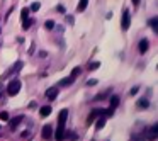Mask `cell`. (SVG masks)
I'll list each match as a JSON object with an SVG mask.
<instances>
[{
	"instance_id": "obj_1",
	"label": "cell",
	"mask_w": 158,
	"mask_h": 141,
	"mask_svg": "<svg viewBox=\"0 0 158 141\" xmlns=\"http://www.w3.org/2000/svg\"><path fill=\"white\" fill-rule=\"evenodd\" d=\"M21 87H22L21 85V80H12V82H9L7 89H5V93L10 95V97H14V95H17V93H19Z\"/></svg>"
},
{
	"instance_id": "obj_2",
	"label": "cell",
	"mask_w": 158,
	"mask_h": 141,
	"mask_svg": "<svg viewBox=\"0 0 158 141\" xmlns=\"http://www.w3.org/2000/svg\"><path fill=\"white\" fill-rule=\"evenodd\" d=\"M129 26H131V12H129V9H124L123 19H121V27H123V31H127Z\"/></svg>"
},
{
	"instance_id": "obj_3",
	"label": "cell",
	"mask_w": 158,
	"mask_h": 141,
	"mask_svg": "<svg viewBox=\"0 0 158 141\" xmlns=\"http://www.w3.org/2000/svg\"><path fill=\"white\" fill-rule=\"evenodd\" d=\"M53 127L49 126V124H46V126H43V129H41V136H43V139H46V141H49V139H53Z\"/></svg>"
},
{
	"instance_id": "obj_4",
	"label": "cell",
	"mask_w": 158,
	"mask_h": 141,
	"mask_svg": "<svg viewBox=\"0 0 158 141\" xmlns=\"http://www.w3.org/2000/svg\"><path fill=\"white\" fill-rule=\"evenodd\" d=\"M65 136H66L65 126H60V124H58V129L53 133V138H55L56 141H63V139H65Z\"/></svg>"
},
{
	"instance_id": "obj_5",
	"label": "cell",
	"mask_w": 158,
	"mask_h": 141,
	"mask_svg": "<svg viewBox=\"0 0 158 141\" xmlns=\"http://www.w3.org/2000/svg\"><path fill=\"white\" fill-rule=\"evenodd\" d=\"M146 134H148V136H146V141H155V139H156V138H158V124H153Z\"/></svg>"
},
{
	"instance_id": "obj_6",
	"label": "cell",
	"mask_w": 158,
	"mask_h": 141,
	"mask_svg": "<svg viewBox=\"0 0 158 141\" xmlns=\"http://www.w3.org/2000/svg\"><path fill=\"white\" fill-rule=\"evenodd\" d=\"M22 122H24V116H15L14 119L10 121V124H9V126H10V129L14 131V129H17Z\"/></svg>"
},
{
	"instance_id": "obj_7",
	"label": "cell",
	"mask_w": 158,
	"mask_h": 141,
	"mask_svg": "<svg viewBox=\"0 0 158 141\" xmlns=\"http://www.w3.org/2000/svg\"><path fill=\"white\" fill-rule=\"evenodd\" d=\"M66 119H68V109L60 110V114H58V124H60V126H65Z\"/></svg>"
},
{
	"instance_id": "obj_8",
	"label": "cell",
	"mask_w": 158,
	"mask_h": 141,
	"mask_svg": "<svg viewBox=\"0 0 158 141\" xmlns=\"http://www.w3.org/2000/svg\"><path fill=\"white\" fill-rule=\"evenodd\" d=\"M94 124H95V129L100 131L104 126H106V116H99L95 121H94Z\"/></svg>"
},
{
	"instance_id": "obj_9",
	"label": "cell",
	"mask_w": 158,
	"mask_h": 141,
	"mask_svg": "<svg viewBox=\"0 0 158 141\" xmlns=\"http://www.w3.org/2000/svg\"><path fill=\"white\" fill-rule=\"evenodd\" d=\"M138 48H139V53H141V55H144V53L148 51V48H150V41H148V39H141Z\"/></svg>"
},
{
	"instance_id": "obj_10",
	"label": "cell",
	"mask_w": 158,
	"mask_h": 141,
	"mask_svg": "<svg viewBox=\"0 0 158 141\" xmlns=\"http://www.w3.org/2000/svg\"><path fill=\"white\" fill-rule=\"evenodd\" d=\"M46 97H48L49 100H55L56 97H58V89L56 87H51V89L46 90Z\"/></svg>"
},
{
	"instance_id": "obj_11",
	"label": "cell",
	"mask_w": 158,
	"mask_h": 141,
	"mask_svg": "<svg viewBox=\"0 0 158 141\" xmlns=\"http://www.w3.org/2000/svg\"><path fill=\"white\" fill-rule=\"evenodd\" d=\"M136 107H138L139 110L148 109V107H150V100H148V99H139V100L136 102Z\"/></svg>"
},
{
	"instance_id": "obj_12",
	"label": "cell",
	"mask_w": 158,
	"mask_h": 141,
	"mask_svg": "<svg viewBox=\"0 0 158 141\" xmlns=\"http://www.w3.org/2000/svg\"><path fill=\"white\" fill-rule=\"evenodd\" d=\"M51 112H53V109L49 106H43L41 109H39V116H41V117H48Z\"/></svg>"
},
{
	"instance_id": "obj_13",
	"label": "cell",
	"mask_w": 158,
	"mask_h": 141,
	"mask_svg": "<svg viewBox=\"0 0 158 141\" xmlns=\"http://www.w3.org/2000/svg\"><path fill=\"white\" fill-rule=\"evenodd\" d=\"M109 95H110V89L106 90V92H100L99 95H95V97H94V100H95V102H99V100H106Z\"/></svg>"
},
{
	"instance_id": "obj_14",
	"label": "cell",
	"mask_w": 158,
	"mask_h": 141,
	"mask_svg": "<svg viewBox=\"0 0 158 141\" xmlns=\"http://www.w3.org/2000/svg\"><path fill=\"white\" fill-rule=\"evenodd\" d=\"M119 102H121V100H119V97H117V95H110V106H109V109L114 110L117 106H119Z\"/></svg>"
},
{
	"instance_id": "obj_15",
	"label": "cell",
	"mask_w": 158,
	"mask_h": 141,
	"mask_svg": "<svg viewBox=\"0 0 158 141\" xmlns=\"http://www.w3.org/2000/svg\"><path fill=\"white\" fill-rule=\"evenodd\" d=\"M148 24H150V27L153 29L155 32H158V17H151L150 21H148Z\"/></svg>"
},
{
	"instance_id": "obj_16",
	"label": "cell",
	"mask_w": 158,
	"mask_h": 141,
	"mask_svg": "<svg viewBox=\"0 0 158 141\" xmlns=\"http://www.w3.org/2000/svg\"><path fill=\"white\" fill-rule=\"evenodd\" d=\"M89 5V0H80L78 2V7H77V12H83Z\"/></svg>"
},
{
	"instance_id": "obj_17",
	"label": "cell",
	"mask_w": 158,
	"mask_h": 141,
	"mask_svg": "<svg viewBox=\"0 0 158 141\" xmlns=\"http://www.w3.org/2000/svg\"><path fill=\"white\" fill-rule=\"evenodd\" d=\"M34 24V19H26V21H22V29H24V31H27L29 27H31V26Z\"/></svg>"
},
{
	"instance_id": "obj_18",
	"label": "cell",
	"mask_w": 158,
	"mask_h": 141,
	"mask_svg": "<svg viewBox=\"0 0 158 141\" xmlns=\"http://www.w3.org/2000/svg\"><path fill=\"white\" fill-rule=\"evenodd\" d=\"M72 83H73V78H72V77H66V78L60 80V87H68V85H72Z\"/></svg>"
},
{
	"instance_id": "obj_19",
	"label": "cell",
	"mask_w": 158,
	"mask_h": 141,
	"mask_svg": "<svg viewBox=\"0 0 158 141\" xmlns=\"http://www.w3.org/2000/svg\"><path fill=\"white\" fill-rule=\"evenodd\" d=\"M99 66H100L99 61H92V63H89V65H87V70H89V72H95Z\"/></svg>"
},
{
	"instance_id": "obj_20",
	"label": "cell",
	"mask_w": 158,
	"mask_h": 141,
	"mask_svg": "<svg viewBox=\"0 0 158 141\" xmlns=\"http://www.w3.org/2000/svg\"><path fill=\"white\" fill-rule=\"evenodd\" d=\"M131 141H146V136L143 134H131Z\"/></svg>"
},
{
	"instance_id": "obj_21",
	"label": "cell",
	"mask_w": 158,
	"mask_h": 141,
	"mask_svg": "<svg viewBox=\"0 0 158 141\" xmlns=\"http://www.w3.org/2000/svg\"><path fill=\"white\" fill-rule=\"evenodd\" d=\"M44 27L48 29V31H53V29H55V21H51V19H49V21H46L44 22Z\"/></svg>"
},
{
	"instance_id": "obj_22",
	"label": "cell",
	"mask_w": 158,
	"mask_h": 141,
	"mask_svg": "<svg viewBox=\"0 0 158 141\" xmlns=\"http://www.w3.org/2000/svg\"><path fill=\"white\" fill-rule=\"evenodd\" d=\"M39 9H41V4H39V2H34V4L29 7V12H38Z\"/></svg>"
},
{
	"instance_id": "obj_23",
	"label": "cell",
	"mask_w": 158,
	"mask_h": 141,
	"mask_svg": "<svg viewBox=\"0 0 158 141\" xmlns=\"http://www.w3.org/2000/svg\"><path fill=\"white\" fill-rule=\"evenodd\" d=\"M22 66H24V63H22V61H17V63L14 65V68L10 70V73H15V72H19V70H21Z\"/></svg>"
},
{
	"instance_id": "obj_24",
	"label": "cell",
	"mask_w": 158,
	"mask_h": 141,
	"mask_svg": "<svg viewBox=\"0 0 158 141\" xmlns=\"http://www.w3.org/2000/svg\"><path fill=\"white\" fill-rule=\"evenodd\" d=\"M80 73H82V68H78V66H77V68L72 70V75H70V77H72V78H75V77L80 75Z\"/></svg>"
},
{
	"instance_id": "obj_25",
	"label": "cell",
	"mask_w": 158,
	"mask_h": 141,
	"mask_svg": "<svg viewBox=\"0 0 158 141\" xmlns=\"http://www.w3.org/2000/svg\"><path fill=\"white\" fill-rule=\"evenodd\" d=\"M139 92V85H136V87H133V89L129 90V93H127V95L129 97H133V95H136V93Z\"/></svg>"
},
{
	"instance_id": "obj_26",
	"label": "cell",
	"mask_w": 158,
	"mask_h": 141,
	"mask_svg": "<svg viewBox=\"0 0 158 141\" xmlns=\"http://www.w3.org/2000/svg\"><path fill=\"white\" fill-rule=\"evenodd\" d=\"M27 17H29V9H22V12H21V19H22V21H26Z\"/></svg>"
},
{
	"instance_id": "obj_27",
	"label": "cell",
	"mask_w": 158,
	"mask_h": 141,
	"mask_svg": "<svg viewBox=\"0 0 158 141\" xmlns=\"http://www.w3.org/2000/svg\"><path fill=\"white\" fill-rule=\"evenodd\" d=\"M97 82H99V80H97V78H90V80H87V87H92V85H97Z\"/></svg>"
},
{
	"instance_id": "obj_28",
	"label": "cell",
	"mask_w": 158,
	"mask_h": 141,
	"mask_svg": "<svg viewBox=\"0 0 158 141\" xmlns=\"http://www.w3.org/2000/svg\"><path fill=\"white\" fill-rule=\"evenodd\" d=\"M0 119H2V121H7V119H9V112L2 110V112H0Z\"/></svg>"
},
{
	"instance_id": "obj_29",
	"label": "cell",
	"mask_w": 158,
	"mask_h": 141,
	"mask_svg": "<svg viewBox=\"0 0 158 141\" xmlns=\"http://www.w3.org/2000/svg\"><path fill=\"white\" fill-rule=\"evenodd\" d=\"M68 134H70V136H65V139H66V138H68V139H72V141H73V139H77V138H78V136H77L75 133H72V131H70Z\"/></svg>"
},
{
	"instance_id": "obj_30",
	"label": "cell",
	"mask_w": 158,
	"mask_h": 141,
	"mask_svg": "<svg viewBox=\"0 0 158 141\" xmlns=\"http://www.w3.org/2000/svg\"><path fill=\"white\" fill-rule=\"evenodd\" d=\"M56 10H58L60 14H65V5H56Z\"/></svg>"
},
{
	"instance_id": "obj_31",
	"label": "cell",
	"mask_w": 158,
	"mask_h": 141,
	"mask_svg": "<svg viewBox=\"0 0 158 141\" xmlns=\"http://www.w3.org/2000/svg\"><path fill=\"white\" fill-rule=\"evenodd\" d=\"M66 22H68V24H73V15H66Z\"/></svg>"
},
{
	"instance_id": "obj_32",
	"label": "cell",
	"mask_w": 158,
	"mask_h": 141,
	"mask_svg": "<svg viewBox=\"0 0 158 141\" xmlns=\"http://www.w3.org/2000/svg\"><path fill=\"white\" fill-rule=\"evenodd\" d=\"M46 56H48V53H46V51H39V58H46Z\"/></svg>"
},
{
	"instance_id": "obj_33",
	"label": "cell",
	"mask_w": 158,
	"mask_h": 141,
	"mask_svg": "<svg viewBox=\"0 0 158 141\" xmlns=\"http://www.w3.org/2000/svg\"><path fill=\"white\" fill-rule=\"evenodd\" d=\"M4 97V89H2V83H0V99Z\"/></svg>"
},
{
	"instance_id": "obj_34",
	"label": "cell",
	"mask_w": 158,
	"mask_h": 141,
	"mask_svg": "<svg viewBox=\"0 0 158 141\" xmlns=\"http://www.w3.org/2000/svg\"><path fill=\"white\" fill-rule=\"evenodd\" d=\"M29 109H36V102H31V104H29Z\"/></svg>"
},
{
	"instance_id": "obj_35",
	"label": "cell",
	"mask_w": 158,
	"mask_h": 141,
	"mask_svg": "<svg viewBox=\"0 0 158 141\" xmlns=\"http://www.w3.org/2000/svg\"><path fill=\"white\" fill-rule=\"evenodd\" d=\"M133 5H134V7H138V5H139V0H133Z\"/></svg>"
}]
</instances>
